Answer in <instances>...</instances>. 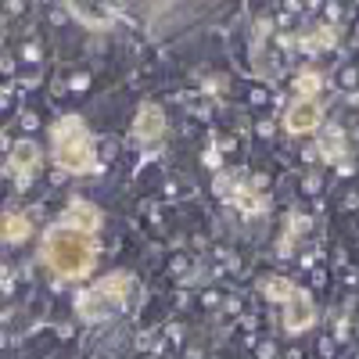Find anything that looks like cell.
<instances>
[{
  "label": "cell",
  "mask_w": 359,
  "mask_h": 359,
  "mask_svg": "<svg viewBox=\"0 0 359 359\" xmlns=\"http://www.w3.org/2000/svg\"><path fill=\"white\" fill-rule=\"evenodd\" d=\"M94 259H97L94 241L72 226H54L43 241V262L58 277H68V280L86 277L90 269H94Z\"/></svg>",
  "instance_id": "obj_1"
},
{
  "label": "cell",
  "mask_w": 359,
  "mask_h": 359,
  "mask_svg": "<svg viewBox=\"0 0 359 359\" xmlns=\"http://www.w3.org/2000/svg\"><path fill=\"white\" fill-rule=\"evenodd\" d=\"M54 162L65 173H97V158H94V144H90L86 126L68 115L54 126Z\"/></svg>",
  "instance_id": "obj_2"
},
{
  "label": "cell",
  "mask_w": 359,
  "mask_h": 359,
  "mask_svg": "<svg viewBox=\"0 0 359 359\" xmlns=\"http://www.w3.org/2000/svg\"><path fill=\"white\" fill-rule=\"evenodd\" d=\"M266 295L277 298V302H287V298H295L298 291H295L291 284H284V280H269V284H266Z\"/></svg>",
  "instance_id": "obj_10"
},
{
  "label": "cell",
  "mask_w": 359,
  "mask_h": 359,
  "mask_svg": "<svg viewBox=\"0 0 359 359\" xmlns=\"http://www.w3.org/2000/svg\"><path fill=\"white\" fill-rule=\"evenodd\" d=\"M313 323V302L309 295H295V305L284 313V327L287 331H305Z\"/></svg>",
  "instance_id": "obj_8"
},
{
  "label": "cell",
  "mask_w": 359,
  "mask_h": 359,
  "mask_svg": "<svg viewBox=\"0 0 359 359\" xmlns=\"http://www.w3.org/2000/svg\"><path fill=\"white\" fill-rule=\"evenodd\" d=\"M26 237H29V220H26V215H18V212H8L4 215V241L18 244V241H26Z\"/></svg>",
  "instance_id": "obj_9"
},
{
  "label": "cell",
  "mask_w": 359,
  "mask_h": 359,
  "mask_svg": "<svg viewBox=\"0 0 359 359\" xmlns=\"http://www.w3.org/2000/svg\"><path fill=\"white\" fill-rule=\"evenodd\" d=\"M65 226L79 230V233H94V230L101 226L97 205H90V202H83V197H76V202L68 205V212H65Z\"/></svg>",
  "instance_id": "obj_6"
},
{
  "label": "cell",
  "mask_w": 359,
  "mask_h": 359,
  "mask_svg": "<svg viewBox=\"0 0 359 359\" xmlns=\"http://www.w3.org/2000/svg\"><path fill=\"white\" fill-rule=\"evenodd\" d=\"M133 133L140 144H158L162 133H166V115H162V108L158 104H144L140 108V115L133 122Z\"/></svg>",
  "instance_id": "obj_5"
},
{
  "label": "cell",
  "mask_w": 359,
  "mask_h": 359,
  "mask_svg": "<svg viewBox=\"0 0 359 359\" xmlns=\"http://www.w3.org/2000/svg\"><path fill=\"white\" fill-rule=\"evenodd\" d=\"M36 162H40L36 144H32V140H22V144H14V151H11V158H8V169H11L14 176H26V173L32 176Z\"/></svg>",
  "instance_id": "obj_7"
},
{
  "label": "cell",
  "mask_w": 359,
  "mask_h": 359,
  "mask_svg": "<svg viewBox=\"0 0 359 359\" xmlns=\"http://www.w3.org/2000/svg\"><path fill=\"white\" fill-rule=\"evenodd\" d=\"M320 119H323L320 104L313 97H298L291 108H287L284 126H287V133H313L316 126H320Z\"/></svg>",
  "instance_id": "obj_4"
},
{
  "label": "cell",
  "mask_w": 359,
  "mask_h": 359,
  "mask_svg": "<svg viewBox=\"0 0 359 359\" xmlns=\"http://www.w3.org/2000/svg\"><path fill=\"white\" fill-rule=\"evenodd\" d=\"M298 94L302 97H309V94H316V90H320V76H313V72H305V76H298Z\"/></svg>",
  "instance_id": "obj_11"
},
{
  "label": "cell",
  "mask_w": 359,
  "mask_h": 359,
  "mask_svg": "<svg viewBox=\"0 0 359 359\" xmlns=\"http://www.w3.org/2000/svg\"><path fill=\"white\" fill-rule=\"evenodd\" d=\"M126 287H130V277L119 273V277H104L101 284H94L90 291L79 295V316L83 320H101L108 313H115L122 298H126Z\"/></svg>",
  "instance_id": "obj_3"
}]
</instances>
